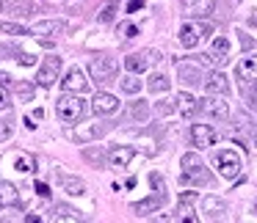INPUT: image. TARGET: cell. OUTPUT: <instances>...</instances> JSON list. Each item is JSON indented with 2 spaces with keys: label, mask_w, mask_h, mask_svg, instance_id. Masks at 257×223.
<instances>
[{
  "label": "cell",
  "mask_w": 257,
  "mask_h": 223,
  "mask_svg": "<svg viewBox=\"0 0 257 223\" xmlns=\"http://www.w3.org/2000/svg\"><path fill=\"white\" fill-rule=\"evenodd\" d=\"M183 8L188 17H207L213 12V0H183Z\"/></svg>",
  "instance_id": "cell-17"
},
{
  "label": "cell",
  "mask_w": 257,
  "mask_h": 223,
  "mask_svg": "<svg viewBox=\"0 0 257 223\" xmlns=\"http://www.w3.org/2000/svg\"><path fill=\"white\" fill-rule=\"evenodd\" d=\"M161 116H172L174 110H177V102H172V100H163V102H158V108H155Z\"/></svg>",
  "instance_id": "cell-33"
},
{
  "label": "cell",
  "mask_w": 257,
  "mask_h": 223,
  "mask_svg": "<svg viewBox=\"0 0 257 223\" xmlns=\"http://www.w3.org/2000/svg\"><path fill=\"white\" fill-rule=\"evenodd\" d=\"M152 184H155V190H158V196L163 193V179L158 176V174H152Z\"/></svg>",
  "instance_id": "cell-38"
},
{
  "label": "cell",
  "mask_w": 257,
  "mask_h": 223,
  "mask_svg": "<svg viewBox=\"0 0 257 223\" xmlns=\"http://www.w3.org/2000/svg\"><path fill=\"white\" fill-rule=\"evenodd\" d=\"M216 130L210 127V124H194L191 127V144L196 146V149H207V146L216 144Z\"/></svg>",
  "instance_id": "cell-10"
},
{
  "label": "cell",
  "mask_w": 257,
  "mask_h": 223,
  "mask_svg": "<svg viewBox=\"0 0 257 223\" xmlns=\"http://www.w3.org/2000/svg\"><path fill=\"white\" fill-rule=\"evenodd\" d=\"M61 88L64 91H72V94H83V91L89 88V80H86L83 69H80V66L69 69V72L64 74V80H61Z\"/></svg>",
  "instance_id": "cell-8"
},
{
  "label": "cell",
  "mask_w": 257,
  "mask_h": 223,
  "mask_svg": "<svg viewBox=\"0 0 257 223\" xmlns=\"http://www.w3.org/2000/svg\"><path fill=\"white\" fill-rule=\"evenodd\" d=\"M235 3H238V0H235Z\"/></svg>",
  "instance_id": "cell-43"
},
{
  "label": "cell",
  "mask_w": 257,
  "mask_h": 223,
  "mask_svg": "<svg viewBox=\"0 0 257 223\" xmlns=\"http://www.w3.org/2000/svg\"><path fill=\"white\" fill-rule=\"evenodd\" d=\"M158 61H161V52L158 50H139V52H133V56L124 58V69L133 72V74H141L150 66H155Z\"/></svg>",
  "instance_id": "cell-5"
},
{
  "label": "cell",
  "mask_w": 257,
  "mask_h": 223,
  "mask_svg": "<svg viewBox=\"0 0 257 223\" xmlns=\"http://www.w3.org/2000/svg\"><path fill=\"white\" fill-rule=\"evenodd\" d=\"M158 206H161V196H152V198H144V201H139V204H133V212L139 218H147V215H152Z\"/></svg>",
  "instance_id": "cell-22"
},
{
  "label": "cell",
  "mask_w": 257,
  "mask_h": 223,
  "mask_svg": "<svg viewBox=\"0 0 257 223\" xmlns=\"http://www.w3.org/2000/svg\"><path fill=\"white\" fill-rule=\"evenodd\" d=\"M12 132H14V122L12 118H3V122H0V140H9Z\"/></svg>",
  "instance_id": "cell-34"
},
{
  "label": "cell",
  "mask_w": 257,
  "mask_h": 223,
  "mask_svg": "<svg viewBox=\"0 0 257 223\" xmlns=\"http://www.w3.org/2000/svg\"><path fill=\"white\" fill-rule=\"evenodd\" d=\"M207 34H213L210 25L196 22V20H188V22H183V28H180L177 36H180V44H183V47H188V50H196Z\"/></svg>",
  "instance_id": "cell-2"
},
{
  "label": "cell",
  "mask_w": 257,
  "mask_h": 223,
  "mask_svg": "<svg viewBox=\"0 0 257 223\" xmlns=\"http://www.w3.org/2000/svg\"><path fill=\"white\" fill-rule=\"evenodd\" d=\"M174 102H177V110L183 113L185 118H191V113L196 110V100L188 94V91H180V94L174 96Z\"/></svg>",
  "instance_id": "cell-21"
},
{
  "label": "cell",
  "mask_w": 257,
  "mask_h": 223,
  "mask_svg": "<svg viewBox=\"0 0 257 223\" xmlns=\"http://www.w3.org/2000/svg\"><path fill=\"white\" fill-rule=\"evenodd\" d=\"M105 132H108V124L94 122V124H83V127H78V130L72 132V138H75V140H80V144H86V140L100 138V135H105Z\"/></svg>",
  "instance_id": "cell-14"
},
{
  "label": "cell",
  "mask_w": 257,
  "mask_h": 223,
  "mask_svg": "<svg viewBox=\"0 0 257 223\" xmlns=\"http://www.w3.org/2000/svg\"><path fill=\"white\" fill-rule=\"evenodd\" d=\"M116 34L122 36V39H133V36H139V28H136L133 22H122V25L116 28Z\"/></svg>",
  "instance_id": "cell-31"
},
{
  "label": "cell",
  "mask_w": 257,
  "mask_h": 223,
  "mask_svg": "<svg viewBox=\"0 0 257 223\" xmlns=\"http://www.w3.org/2000/svg\"><path fill=\"white\" fill-rule=\"evenodd\" d=\"M56 116L61 118L64 124L80 122V118L86 116V100H83L80 94H72V91H67V94H64L61 100L56 102Z\"/></svg>",
  "instance_id": "cell-1"
},
{
  "label": "cell",
  "mask_w": 257,
  "mask_h": 223,
  "mask_svg": "<svg viewBox=\"0 0 257 223\" xmlns=\"http://www.w3.org/2000/svg\"><path fill=\"white\" fill-rule=\"evenodd\" d=\"M133 116L136 118H147V116H150V108H147L144 102H136V105H133Z\"/></svg>",
  "instance_id": "cell-35"
},
{
  "label": "cell",
  "mask_w": 257,
  "mask_h": 223,
  "mask_svg": "<svg viewBox=\"0 0 257 223\" xmlns=\"http://www.w3.org/2000/svg\"><path fill=\"white\" fill-rule=\"evenodd\" d=\"M235 74H238V80H243V83H254L257 80V56L240 58L238 66H235Z\"/></svg>",
  "instance_id": "cell-13"
},
{
  "label": "cell",
  "mask_w": 257,
  "mask_h": 223,
  "mask_svg": "<svg viewBox=\"0 0 257 223\" xmlns=\"http://www.w3.org/2000/svg\"><path fill=\"white\" fill-rule=\"evenodd\" d=\"M0 30H3V34H9V36H25V34H31V30L23 28L20 22H0Z\"/></svg>",
  "instance_id": "cell-28"
},
{
  "label": "cell",
  "mask_w": 257,
  "mask_h": 223,
  "mask_svg": "<svg viewBox=\"0 0 257 223\" xmlns=\"http://www.w3.org/2000/svg\"><path fill=\"white\" fill-rule=\"evenodd\" d=\"M61 30H64V22H58V20H42V22H36L31 28V34L34 36H56Z\"/></svg>",
  "instance_id": "cell-20"
},
{
  "label": "cell",
  "mask_w": 257,
  "mask_h": 223,
  "mask_svg": "<svg viewBox=\"0 0 257 223\" xmlns=\"http://www.w3.org/2000/svg\"><path fill=\"white\" fill-rule=\"evenodd\" d=\"M12 105V96H9V91H6V86L0 83V110H6V108Z\"/></svg>",
  "instance_id": "cell-36"
},
{
  "label": "cell",
  "mask_w": 257,
  "mask_h": 223,
  "mask_svg": "<svg viewBox=\"0 0 257 223\" xmlns=\"http://www.w3.org/2000/svg\"><path fill=\"white\" fill-rule=\"evenodd\" d=\"M141 6H144V0H130V3H127V12L133 14V12H139Z\"/></svg>",
  "instance_id": "cell-40"
},
{
  "label": "cell",
  "mask_w": 257,
  "mask_h": 223,
  "mask_svg": "<svg viewBox=\"0 0 257 223\" xmlns=\"http://www.w3.org/2000/svg\"><path fill=\"white\" fill-rule=\"evenodd\" d=\"M53 220H69V223H75V220H80V215H78V210H72V206L58 204L56 210H53Z\"/></svg>",
  "instance_id": "cell-25"
},
{
  "label": "cell",
  "mask_w": 257,
  "mask_h": 223,
  "mask_svg": "<svg viewBox=\"0 0 257 223\" xmlns=\"http://www.w3.org/2000/svg\"><path fill=\"white\" fill-rule=\"evenodd\" d=\"M17 94H20V100H23V102H31V100H34V94H36V88L31 83H17Z\"/></svg>",
  "instance_id": "cell-30"
},
{
  "label": "cell",
  "mask_w": 257,
  "mask_h": 223,
  "mask_svg": "<svg viewBox=\"0 0 257 223\" xmlns=\"http://www.w3.org/2000/svg\"><path fill=\"white\" fill-rule=\"evenodd\" d=\"M119 86H122L124 94H139V91H141V80H136V78H133V72H130V74H127V78H124Z\"/></svg>",
  "instance_id": "cell-29"
},
{
  "label": "cell",
  "mask_w": 257,
  "mask_h": 223,
  "mask_svg": "<svg viewBox=\"0 0 257 223\" xmlns=\"http://www.w3.org/2000/svg\"><path fill=\"white\" fill-rule=\"evenodd\" d=\"M116 72H119V66H116V61H113L111 56H97V58H91V64H89L91 80H97L100 86L116 80Z\"/></svg>",
  "instance_id": "cell-4"
},
{
  "label": "cell",
  "mask_w": 257,
  "mask_h": 223,
  "mask_svg": "<svg viewBox=\"0 0 257 223\" xmlns=\"http://www.w3.org/2000/svg\"><path fill=\"white\" fill-rule=\"evenodd\" d=\"M91 110H94L97 116H113V113L119 110V100L113 94H108V91H100V94H94V100H91Z\"/></svg>",
  "instance_id": "cell-9"
},
{
  "label": "cell",
  "mask_w": 257,
  "mask_h": 223,
  "mask_svg": "<svg viewBox=\"0 0 257 223\" xmlns=\"http://www.w3.org/2000/svg\"><path fill=\"white\" fill-rule=\"evenodd\" d=\"M58 74H61V58L50 56V58H45V61H42L39 72H36V83H39L42 88H50V86L58 80Z\"/></svg>",
  "instance_id": "cell-6"
},
{
  "label": "cell",
  "mask_w": 257,
  "mask_h": 223,
  "mask_svg": "<svg viewBox=\"0 0 257 223\" xmlns=\"http://www.w3.org/2000/svg\"><path fill=\"white\" fill-rule=\"evenodd\" d=\"M202 86H205L207 94H227V91H229V83H227V78H224L221 72H210Z\"/></svg>",
  "instance_id": "cell-16"
},
{
  "label": "cell",
  "mask_w": 257,
  "mask_h": 223,
  "mask_svg": "<svg viewBox=\"0 0 257 223\" xmlns=\"http://www.w3.org/2000/svg\"><path fill=\"white\" fill-rule=\"evenodd\" d=\"M254 212H257V204H254Z\"/></svg>",
  "instance_id": "cell-42"
},
{
  "label": "cell",
  "mask_w": 257,
  "mask_h": 223,
  "mask_svg": "<svg viewBox=\"0 0 257 223\" xmlns=\"http://www.w3.org/2000/svg\"><path fill=\"white\" fill-rule=\"evenodd\" d=\"M254 140H257V138H254Z\"/></svg>",
  "instance_id": "cell-44"
},
{
  "label": "cell",
  "mask_w": 257,
  "mask_h": 223,
  "mask_svg": "<svg viewBox=\"0 0 257 223\" xmlns=\"http://www.w3.org/2000/svg\"><path fill=\"white\" fill-rule=\"evenodd\" d=\"M17 61L23 64V66H34V64H36V56H31V52H20Z\"/></svg>",
  "instance_id": "cell-37"
},
{
  "label": "cell",
  "mask_w": 257,
  "mask_h": 223,
  "mask_svg": "<svg viewBox=\"0 0 257 223\" xmlns=\"http://www.w3.org/2000/svg\"><path fill=\"white\" fill-rule=\"evenodd\" d=\"M202 166V157L199 154H183V171H191V168H199Z\"/></svg>",
  "instance_id": "cell-32"
},
{
  "label": "cell",
  "mask_w": 257,
  "mask_h": 223,
  "mask_svg": "<svg viewBox=\"0 0 257 223\" xmlns=\"http://www.w3.org/2000/svg\"><path fill=\"white\" fill-rule=\"evenodd\" d=\"M169 88V78L166 74H152L150 80H147V91H155V94H161V91Z\"/></svg>",
  "instance_id": "cell-27"
},
{
  "label": "cell",
  "mask_w": 257,
  "mask_h": 223,
  "mask_svg": "<svg viewBox=\"0 0 257 223\" xmlns=\"http://www.w3.org/2000/svg\"><path fill=\"white\" fill-rule=\"evenodd\" d=\"M202 212L210 215V218H218V215L227 212V201H224L221 196H205V198H202Z\"/></svg>",
  "instance_id": "cell-18"
},
{
  "label": "cell",
  "mask_w": 257,
  "mask_h": 223,
  "mask_svg": "<svg viewBox=\"0 0 257 223\" xmlns=\"http://www.w3.org/2000/svg\"><path fill=\"white\" fill-rule=\"evenodd\" d=\"M177 78H180V83H185V86H199V83H205L202 80V64L199 61H180L177 64Z\"/></svg>",
  "instance_id": "cell-7"
},
{
  "label": "cell",
  "mask_w": 257,
  "mask_h": 223,
  "mask_svg": "<svg viewBox=\"0 0 257 223\" xmlns=\"http://www.w3.org/2000/svg\"><path fill=\"white\" fill-rule=\"evenodd\" d=\"M0 201L3 204H20V193L12 182H0Z\"/></svg>",
  "instance_id": "cell-24"
},
{
  "label": "cell",
  "mask_w": 257,
  "mask_h": 223,
  "mask_svg": "<svg viewBox=\"0 0 257 223\" xmlns=\"http://www.w3.org/2000/svg\"><path fill=\"white\" fill-rule=\"evenodd\" d=\"M3 8H6V0H0V12H3Z\"/></svg>",
  "instance_id": "cell-41"
},
{
  "label": "cell",
  "mask_w": 257,
  "mask_h": 223,
  "mask_svg": "<svg viewBox=\"0 0 257 223\" xmlns=\"http://www.w3.org/2000/svg\"><path fill=\"white\" fill-rule=\"evenodd\" d=\"M216 168H218V174H221L224 179H235V176H240V171H243V160H240V154L235 149H221V152H216Z\"/></svg>",
  "instance_id": "cell-3"
},
{
  "label": "cell",
  "mask_w": 257,
  "mask_h": 223,
  "mask_svg": "<svg viewBox=\"0 0 257 223\" xmlns=\"http://www.w3.org/2000/svg\"><path fill=\"white\" fill-rule=\"evenodd\" d=\"M136 157V149L133 146H116V149L108 152V166L113 168V171H124V168L130 166V160Z\"/></svg>",
  "instance_id": "cell-11"
},
{
  "label": "cell",
  "mask_w": 257,
  "mask_h": 223,
  "mask_svg": "<svg viewBox=\"0 0 257 223\" xmlns=\"http://www.w3.org/2000/svg\"><path fill=\"white\" fill-rule=\"evenodd\" d=\"M61 184H64V190H67L69 196H83V193H86V184L80 182V179L64 176V179H61Z\"/></svg>",
  "instance_id": "cell-26"
},
{
  "label": "cell",
  "mask_w": 257,
  "mask_h": 223,
  "mask_svg": "<svg viewBox=\"0 0 257 223\" xmlns=\"http://www.w3.org/2000/svg\"><path fill=\"white\" fill-rule=\"evenodd\" d=\"M9 162H12V168L20 174H31L36 168L34 154H28V152H12V154H9Z\"/></svg>",
  "instance_id": "cell-15"
},
{
  "label": "cell",
  "mask_w": 257,
  "mask_h": 223,
  "mask_svg": "<svg viewBox=\"0 0 257 223\" xmlns=\"http://www.w3.org/2000/svg\"><path fill=\"white\" fill-rule=\"evenodd\" d=\"M202 110L213 118H227L229 116V105L224 102V94H207V100L202 102Z\"/></svg>",
  "instance_id": "cell-12"
},
{
  "label": "cell",
  "mask_w": 257,
  "mask_h": 223,
  "mask_svg": "<svg viewBox=\"0 0 257 223\" xmlns=\"http://www.w3.org/2000/svg\"><path fill=\"white\" fill-rule=\"evenodd\" d=\"M210 58L216 66H224L229 58V42L224 39V36H218V39H213V47H210Z\"/></svg>",
  "instance_id": "cell-19"
},
{
  "label": "cell",
  "mask_w": 257,
  "mask_h": 223,
  "mask_svg": "<svg viewBox=\"0 0 257 223\" xmlns=\"http://www.w3.org/2000/svg\"><path fill=\"white\" fill-rule=\"evenodd\" d=\"M116 8H119V0H105V6L100 8V14H97V22H102V25L113 22V17H116Z\"/></svg>",
  "instance_id": "cell-23"
},
{
  "label": "cell",
  "mask_w": 257,
  "mask_h": 223,
  "mask_svg": "<svg viewBox=\"0 0 257 223\" xmlns=\"http://www.w3.org/2000/svg\"><path fill=\"white\" fill-rule=\"evenodd\" d=\"M36 193H39V196H45V198H47V196H50V188H47L45 182H36Z\"/></svg>",
  "instance_id": "cell-39"
}]
</instances>
